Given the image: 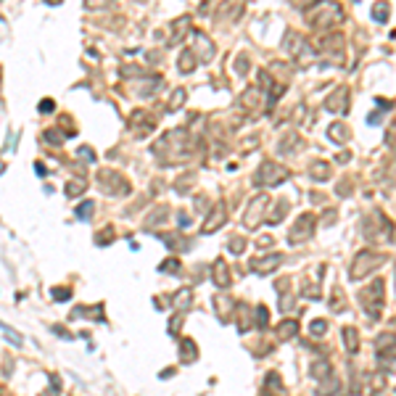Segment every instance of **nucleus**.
<instances>
[{"label":"nucleus","instance_id":"33","mask_svg":"<svg viewBox=\"0 0 396 396\" xmlns=\"http://www.w3.org/2000/svg\"><path fill=\"white\" fill-rule=\"evenodd\" d=\"M325 330H328V322L325 320H314V322H312V333H314V335H322Z\"/></svg>","mask_w":396,"mask_h":396},{"label":"nucleus","instance_id":"12","mask_svg":"<svg viewBox=\"0 0 396 396\" xmlns=\"http://www.w3.org/2000/svg\"><path fill=\"white\" fill-rule=\"evenodd\" d=\"M225 219H227V214H225V204L219 201L217 209H214V217H209V219L204 222V232H211V230H217V227H222V225H225Z\"/></svg>","mask_w":396,"mask_h":396},{"label":"nucleus","instance_id":"18","mask_svg":"<svg viewBox=\"0 0 396 396\" xmlns=\"http://www.w3.org/2000/svg\"><path fill=\"white\" fill-rule=\"evenodd\" d=\"M198 356V349H196V343H193L190 338H185L183 341V346H180V359L185 362V365H190L193 359Z\"/></svg>","mask_w":396,"mask_h":396},{"label":"nucleus","instance_id":"32","mask_svg":"<svg viewBox=\"0 0 396 396\" xmlns=\"http://www.w3.org/2000/svg\"><path fill=\"white\" fill-rule=\"evenodd\" d=\"M256 317H259V320H256L259 328H267V322H270L267 320V307H256Z\"/></svg>","mask_w":396,"mask_h":396},{"label":"nucleus","instance_id":"6","mask_svg":"<svg viewBox=\"0 0 396 396\" xmlns=\"http://www.w3.org/2000/svg\"><path fill=\"white\" fill-rule=\"evenodd\" d=\"M325 108L328 111H341V114H346L349 111V90L346 87H338V90H333V93L325 98Z\"/></svg>","mask_w":396,"mask_h":396},{"label":"nucleus","instance_id":"7","mask_svg":"<svg viewBox=\"0 0 396 396\" xmlns=\"http://www.w3.org/2000/svg\"><path fill=\"white\" fill-rule=\"evenodd\" d=\"M338 19H341V8H335V5H322L312 21H314V27H333Z\"/></svg>","mask_w":396,"mask_h":396},{"label":"nucleus","instance_id":"37","mask_svg":"<svg viewBox=\"0 0 396 396\" xmlns=\"http://www.w3.org/2000/svg\"><path fill=\"white\" fill-rule=\"evenodd\" d=\"M386 16H388V8L386 5H383V8L378 5V8H375V19H386Z\"/></svg>","mask_w":396,"mask_h":396},{"label":"nucleus","instance_id":"9","mask_svg":"<svg viewBox=\"0 0 396 396\" xmlns=\"http://www.w3.org/2000/svg\"><path fill=\"white\" fill-rule=\"evenodd\" d=\"M193 42H198V45H193V50H198V56H201V61H211L214 58V45L209 42V37L204 35V32H193Z\"/></svg>","mask_w":396,"mask_h":396},{"label":"nucleus","instance_id":"23","mask_svg":"<svg viewBox=\"0 0 396 396\" xmlns=\"http://www.w3.org/2000/svg\"><path fill=\"white\" fill-rule=\"evenodd\" d=\"M188 21H190V19H188V16H183V19H177V21H174V32H172V37H169L172 42H180V40H183V35H185V27H188Z\"/></svg>","mask_w":396,"mask_h":396},{"label":"nucleus","instance_id":"5","mask_svg":"<svg viewBox=\"0 0 396 396\" xmlns=\"http://www.w3.org/2000/svg\"><path fill=\"white\" fill-rule=\"evenodd\" d=\"M314 222H317L314 214H301V217L296 219V225L291 227L288 241L291 243H307L309 238H312V232H314Z\"/></svg>","mask_w":396,"mask_h":396},{"label":"nucleus","instance_id":"24","mask_svg":"<svg viewBox=\"0 0 396 396\" xmlns=\"http://www.w3.org/2000/svg\"><path fill=\"white\" fill-rule=\"evenodd\" d=\"M185 87H177V90H174V93H172V98H169V106H167V108H169V111H177V108L180 106H183V101H185Z\"/></svg>","mask_w":396,"mask_h":396},{"label":"nucleus","instance_id":"4","mask_svg":"<svg viewBox=\"0 0 396 396\" xmlns=\"http://www.w3.org/2000/svg\"><path fill=\"white\" fill-rule=\"evenodd\" d=\"M359 304L370 317H378L383 309V280H373L367 288L359 291Z\"/></svg>","mask_w":396,"mask_h":396},{"label":"nucleus","instance_id":"36","mask_svg":"<svg viewBox=\"0 0 396 396\" xmlns=\"http://www.w3.org/2000/svg\"><path fill=\"white\" fill-rule=\"evenodd\" d=\"M56 108V103L50 101V98H45V101H40V114H50Z\"/></svg>","mask_w":396,"mask_h":396},{"label":"nucleus","instance_id":"17","mask_svg":"<svg viewBox=\"0 0 396 396\" xmlns=\"http://www.w3.org/2000/svg\"><path fill=\"white\" fill-rule=\"evenodd\" d=\"M275 333H277V338H280V341H288L291 335L298 333V322L296 320H285V322H280V325L275 328Z\"/></svg>","mask_w":396,"mask_h":396},{"label":"nucleus","instance_id":"14","mask_svg":"<svg viewBox=\"0 0 396 396\" xmlns=\"http://www.w3.org/2000/svg\"><path fill=\"white\" fill-rule=\"evenodd\" d=\"M378 354L380 356H394L396 354V335L394 333H383L378 338Z\"/></svg>","mask_w":396,"mask_h":396},{"label":"nucleus","instance_id":"15","mask_svg":"<svg viewBox=\"0 0 396 396\" xmlns=\"http://www.w3.org/2000/svg\"><path fill=\"white\" fill-rule=\"evenodd\" d=\"M343 338H346V352L349 354H356L359 352V330L356 328H343Z\"/></svg>","mask_w":396,"mask_h":396},{"label":"nucleus","instance_id":"11","mask_svg":"<svg viewBox=\"0 0 396 396\" xmlns=\"http://www.w3.org/2000/svg\"><path fill=\"white\" fill-rule=\"evenodd\" d=\"M214 283L219 285V288H227V285H230V270H227V262L225 259H217V262H214Z\"/></svg>","mask_w":396,"mask_h":396},{"label":"nucleus","instance_id":"2","mask_svg":"<svg viewBox=\"0 0 396 396\" xmlns=\"http://www.w3.org/2000/svg\"><path fill=\"white\" fill-rule=\"evenodd\" d=\"M386 264V256L378 254V251H362L356 254V259L352 262V270H349V277L352 280H362L365 275H370L373 270H378Z\"/></svg>","mask_w":396,"mask_h":396},{"label":"nucleus","instance_id":"28","mask_svg":"<svg viewBox=\"0 0 396 396\" xmlns=\"http://www.w3.org/2000/svg\"><path fill=\"white\" fill-rule=\"evenodd\" d=\"M383 138H386V146L388 148H396V119L391 122V127L386 129V135H383Z\"/></svg>","mask_w":396,"mask_h":396},{"label":"nucleus","instance_id":"1","mask_svg":"<svg viewBox=\"0 0 396 396\" xmlns=\"http://www.w3.org/2000/svg\"><path fill=\"white\" fill-rule=\"evenodd\" d=\"M362 232H365V238L370 243H380V241L388 243L394 238V225L388 222L380 211H373L370 217H365V222H362Z\"/></svg>","mask_w":396,"mask_h":396},{"label":"nucleus","instance_id":"10","mask_svg":"<svg viewBox=\"0 0 396 396\" xmlns=\"http://www.w3.org/2000/svg\"><path fill=\"white\" fill-rule=\"evenodd\" d=\"M283 262V254H270L267 259H251V270L259 272V275H267Z\"/></svg>","mask_w":396,"mask_h":396},{"label":"nucleus","instance_id":"27","mask_svg":"<svg viewBox=\"0 0 396 396\" xmlns=\"http://www.w3.org/2000/svg\"><path fill=\"white\" fill-rule=\"evenodd\" d=\"M93 209H95L93 201H85V204L77 209V217H80V219H90V217H93Z\"/></svg>","mask_w":396,"mask_h":396},{"label":"nucleus","instance_id":"25","mask_svg":"<svg viewBox=\"0 0 396 396\" xmlns=\"http://www.w3.org/2000/svg\"><path fill=\"white\" fill-rule=\"evenodd\" d=\"M312 375H314V378H328L330 375V362H325V359L314 362V365H312Z\"/></svg>","mask_w":396,"mask_h":396},{"label":"nucleus","instance_id":"40","mask_svg":"<svg viewBox=\"0 0 396 396\" xmlns=\"http://www.w3.org/2000/svg\"><path fill=\"white\" fill-rule=\"evenodd\" d=\"M56 394H58V388L53 386V391H48V394H45V396H56Z\"/></svg>","mask_w":396,"mask_h":396},{"label":"nucleus","instance_id":"22","mask_svg":"<svg viewBox=\"0 0 396 396\" xmlns=\"http://www.w3.org/2000/svg\"><path fill=\"white\" fill-rule=\"evenodd\" d=\"M330 138L338 140V143H346L349 138H352V132H349L346 125H333V127H330Z\"/></svg>","mask_w":396,"mask_h":396},{"label":"nucleus","instance_id":"30","mask_svg":"<svg viewBox=\"0 0 396 396\" xmlns=\"http://www.w3.org/2000/svg\"><path fill=\"white\" fill-rule=\"evenodd\" d=\"M42 140H45V143H61V140H63V135H61V132H56V129L50 127L48 132L42 135Z\"/></svg>","mask_w":396,"mask_h":396},{"label":"nucleus","instance_id":"19","mask_svg":"<svg viewBox=\"0 0 396 396\" xmlns=\"http://www.w3.org/2000/svg\"><path fill=\"white\" fill-rule=\"evenodd\" d=\"M214 307H217L219 320H230V312H232V301L227 296H217L214 298Z\"/></svg>","mask_w":396,"mask_h":396},{"label":"nucleus","instance_id":"26","mask_svg":"<svg viewBox=\"0 0 396 396\" xmlns=\"http://www.w3.org/2000/svg\"><path fill=\"white\" fill-rule=\"evenodd\" d=\"M80 193H85V183L82 180H71L66 185V196H80Z\"/></svg>","mask_w":396,"mask_h":396},{"label":"nucleus","instance_id":"13","mask_svg":"<svg viewBox=\"0 0 396 396\" xmlns=\"http://www.w3.org/2000/svg\"><path fill=\"white\" fill-rule=\"evenodd\" d=\"M190 304H193V291L190 288H183V291H177L174 293V298H172V307L183 314L185 309H190Z\"/></svg>","mask_w":396,"mask_h":396},{"label":"nucleus","instance_id":"16","mask_svg":"<svg viewBox=\"0 0 396 396\" xmlns=\"http://www.w3.org/2000/svg\"><path fill=\"white\" fill-rule=\"evenodd\" d=\"M259 101H262V87H249L241 95V106L243 108H254V106H259Z\"/></svg>","mask_w":396,"mask_h":396},{"label":"nucleus","instance_id":"34","mask_svg":"<svg viewBox=\"0 0 396 396\" xmlns=\"http://www.w3.org/2000/svg\"><path fill=\"white\" fill-rule=\"evenodd\" d=\"M180 325H183V314H174V317H172V325H169V333L177 335V333H180Z\"/></svg>","mask_w":396,"mask_h":396},{"label":"nucleus","instance_id":"39","mask_svg":"<svg viewBox=\"0 0 396 396\" xmlns=\"http://www.w3.org/2000/svg\"><path fill=\"white\" fill-rule=\"evenodd\" d=\"M53 333H58V335H63V338H71V333H69V330H63V328H53Z\"/></svg>","mask_w":396,"mask_h":396},{"label":"nucleus","instance_id":"31","mask_svg":"<svg viewBox=\"0 0 396 396\" xmlns=\"http://www.w3.org/2000/svg\"><path fill=\"white\" fill-rule=\"evenodd\" d=\"M69 296H71L69 288H53V298H56V301H69Z\"/></svg>","mask_w":396,"mask_h":396},{"label":"nucleus","instance_id":"21","mask_svg":"<svg viewBox=\"0 0 396 396\" xmlns=\"http://www.w3.org/2000/svg\"><path fill=\"white\" fill-rule=\"evenodd\" d=\"M312 177L320 180V183H322V180H328L330 177V167L325 164V161H314V164H312Z\"/></svg>","mask_w":396,"mask_h":396},{"label":"nucleus","instance_id":"3","mask_svg":"<svg viewBox=\"0 0 396 396\" xmlns=\"http://www.w3.org/2000/svg\"><path fill=\"white\" fill-rule=\"evenodd\" d=\"M291 177V172L285 169V167L275 164V161H264L262 167H259V172L254 174V185L256 188H264V185H280L285 180Z\"/></svg>","mask_w":396,"mask_h":396},{"label":"nucleus","instance_id":"20","mask_svg":"<svg viewBox=\"0 0 396 396\" xmlns=\"http://www.w3.org/2000/svg\"><path fill=\"white\" fill-rule=\"evenodd\" d=\"M177 66H180V71H193V69H196V53H193L190 48L183 50V56H180Z\"/></svg>","mask_w":396,"mask_h":396},{"label":"nucleus","instance_id":"35","mask_svg":"<svg viewBox=\"0 0 396 396\" xmlns=\"http://www.w3.org/2000/svg\"><path fill=\"white\" fill-rule=\"evenodd\" d=\"M243 249H246V241H243V238H235V241H230V251H232V254H241Z\"/></svg>","mask_w":396,"mask_h":396},{"label":"nucleus","instance_id":"29","mask_svg":"<svg viewBox=\"0 0 396 396\" xmlns=\"http://www.w3.org/2000/svg\"><path fill=\"white\" fill-rule=\"evenodd\" d=\"M161 272H180V262L177 259H167V262H161Z\"/></svg>","mask_w":396,"mask_h":396},{"label":"nucleus","instance_id":"8","mask_svg":"<svg viewBox=\"0 0 396 396\" xmlns=\"http://www.w3.org/2000/svg\"><path fill=\"white\" fill-rule=\"evenodd\" d=\"M270 204V196H259L254 204L249 206V214L243 217V222H246V227H256L259 222H262V209Z\"/></svg>","mask_w":396,"mask_h":396},{"label":"nucleus","instance_id":"38","mask_svg":"<svg viewBox=\"0 0 396 396\" xmlns=\"http://www.w3.org/2000/svg\"><path fill=\"white\" fill-rule=\"evenodd\" d=\"M80 156H85L87 161H93L95 156H93V151H90V148H80Z\"/></svg>","mask_w":396,"mask_h":396}]
</instances>
